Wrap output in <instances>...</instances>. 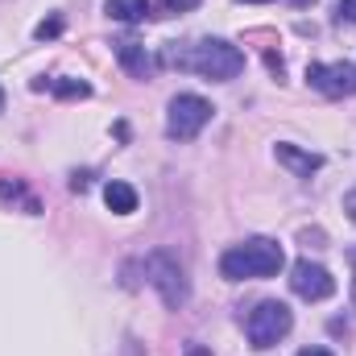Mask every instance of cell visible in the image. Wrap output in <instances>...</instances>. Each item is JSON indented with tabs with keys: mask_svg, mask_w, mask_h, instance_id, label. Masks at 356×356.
I'll return each instance as SVG.
<instances>
[{
	"mask_svg": "<svg viewBox=\"0 0 356 356\" xmlns=\"http://www.w3.org/2000/svg\"><path fill=\"white\" fill-rule=\"evenodd\" d=\"M286 266V253L277 241L269 236H253L245 245H232L224 257H220V273L228 282H245V277H273L277 269Z\"/></svg>",
	"mask_w": 356,
	"mask_h": 356,
	"instance_id": "1",
	"label": "cell"
},
{
	"mask_svg": "<svg viewBox=\"0 0 356 356\" xmlns=\"http://www.w3.org/2000/svg\"><path fill=\"white\" fill-rule=\"evenodd\" d=\"M175 63L182 67V71H195V75L216 79V83L236 79V75L245 71V54H241L232 42H220V38H211V42H195L191 50L175 54Z\"/></svg>",
	"mask_w": 356,
	"mask_h": 356,
	"instance_id": "2",
	"label": "cell"
},
{
	"mask_svg": "<svg viewBox=\"0 0 356 356\" xmlns=\"http://www.w3.org/2000/svg\"><path fill=\"white\" fill-rule=\"evenodd\" d=\"M290 327H294V315H290V307L277 302V298L257 302V307L249 311V319H245V332H249V344H253V348H273L277 340L290 336Z\"/></svg>",
	"mask_w": 356,
	"mask_h": 356,
	"instance_id": "3",
	"label": "cell"
},
{
	"mask_svg": "<svg viewBox=\"0 0 356 356\" xmlns=\"http://www.w3.org/2000/svg\"><path fill=\"white\" fill-rule=\"evenodd\" d=\"M145 277H149V286L162 294V302L175 307V311L186 302V294H191V290H186V273H182V266H178L170 253H149V257H145Z\"/></svg>",
	"mask_w": 356,
	"mask_h": 356,
	"instance_id": "4",
	"label": "cell"
},
{
	"mask_svg": "<svg viewBox=\"0 0 356 356\" xmlns=\"http://www.w3.org/2000/svg\"><path fill=\"white\" fill-rule=\"evenodd\" d=\"M211 120V104L203 95H175L170 99V116H166V133L175 141H191L199 137V129Z\"/></svg>",
	"mask_w": 356,
	"mask_h": 356,
	"instance_id": "5",
	"label": "cell"
},
{
	"mask_svg": "<svg viewBox=\"0 0 356 356\" xmlns=\"http://www.w3.org/2000/svg\"><path fill=\"white\" fill-rule=\"evenodd\" d=\"M290 290H294L298 298H307V302H323V298H332L336 277L323 266H315V261L302 257V261H294V269H290Z\"/></svg>",
	"mask_w": 356,
	"mask_h": 356,
	"instance_id": "6",
	"label": "cell"
},
{
	"mask_svg": "<svg viewBox=\"0 0 356 356\" xmlns=\"http://www.w3.org/2000/svg\"><path fill=\"white\" fill-rule=\"evenodd\" d=\"M307 83L315 91H323V95H332V99L353 95L356 91V67H348V63H311V67H307Z\"/></svg>",
	"mask_w": 356,
	"mask_h": 356,
	"instance_id": "7",
	"label": "cell"
},
{
	"mask_svg": "<svg viewBox=\"0 0 356 356\" xmlns=\"http://www.w3.org/2000/svg\"><path fill=\"white\" fill-rule=\"evenodd\" d=\"M273 158H277L282 166H290V170L307 175V178H311V170H319V166H323V158H315V154H302V149H294L290 141H277V145H273Z\"/></svg>",
	"mask_w": 356,
	"mask_h": 356,
	"instance_id": "8",
	"label": "cell"
},
{
	"mask_svg": "<svg viewBox=\"0 0 356 356\" xmlns=\"http://www.w3.org/2000/svg\"><path fill=\"white\" fill-rule=\"evenodd\" d=\"M104 203L116 211V216H133L137 211V191L129 182H108L104 186Z\"/></svg>",
	"mask_w": 356,
	"mask_h": 356,
	"instance_id": "9",
	"label": "cell"
},
{
	"mask_svg": "<svg viewBox=\"0 0 356 356\" xmlns=\"http://www.w3.org/2000/svg\"><path fill=\"white\" fill-rule=\"evenodd\" d=\"M116 54H120V63H124V71L129 75H137V79H145L149 75V54H145V46H137V42H120L116 46Z\"/></svg>",
	"mask_w": 356,
	"mask_h": 356,
	"instance_id": "10",
	"label": "cell"
},
{
	"mask_svg": "<svg viewBox=\"0 0 356 356\" xmlns=\"http://www.w3.org/2000/svg\"><path fill=\"white\" fill-rule=\"evenodd\" d=\"M112 21H141L149 13V0H108L104 4Z\"/></svg>",
	"mask_w": 356,
	"mask_h": 356,
	"instance_id": "11",
	"label": "cell"
},
{
	"mask_svg": "<svg viewBox=\"0 0 356 356\" xmlns=\"http://www.w3.org/2000/svg\"><path fill=\"white\" fill-rule=\"evenodd\" d=\"M54 91L63 95V99H71V95H88V83H79V79H63V83H54Z\"/></svg>",
	"mask_w": 356,
	"mask_h": 356,
	"instance_id": "12",
	"label": "cell"
},
{
	"mask_svg": "<svg viewBox=\"0 0 356 356\" xmlns=\"http://www.w3.org/2000/svg\"><path fill=\"white\" fill-rule=\"evenodd\" d=\"M33 33H38L42 42H46V38H58V33H63V17H50V21H42Z\"/></svg>",
	"mask_w": 356,
	"mask_h": 356,
	"instance_id": "13",
	"label": "cell"
},
{
	"mask_svg": "<svg viewBox=\"0 0 356 356\" xmlns=\"http://www.w3.org/2000/svg\"><path fill=\"white\" fill-rule=\"evenodd\" d=\"M340 17H344V21H353V25H356V0H340Z\"/></svg>",
	"mask_w": 356,
	"mask_h": 356,
	"instance_id": "14",
	"label": "cell"
},
{
	"mask_svg": "<svg viewBox=\"0 0 356 356\" xmlns=\"http://www.w3.org/2000/svg\"><path fill=\"white\" fill-rule=\"evenodd\" d=\"M199 0H166V8H195Z\"/></svg>",
	"mask_w": 356,
	"mask_h": 356,
	"instance_id": "15",
	"label": "cell"
},
{
	"mask_svg": "<svg viewBox=\"0 0 356 356\" xmlns=\"http://www.w3.org/2000/svg\"><path fill=\"white\" fill-rule=\"evenodd\" d=\"M298 356H332V353H327V348H302Z\"/></svg>",
	"mask_w": 356,
	"mask_h": 356,
	"instance_id": "16",
	"label": "cell"
},
{
	"mask_svg": "<svg viewBox=\"0 0 356 356\" xmlns=\"http://www.w3.org/2000/svg\"><path fill=\"white\" fill-rule=\"evenodd\" d=\"M353 311H356V277H353Z\"/></svg>",
	"mask_w": 356,
	"mask_h": 356,
	"instance_id": "17",
	"label": "cell"
},
{
	"mask_svg": "<svg viewBox=\"0 0 356 356\" xmlns=\"http://www.w3.org/2000/svg\"><path fill=\"white\" fill-rule=\"evenodd\" d=\"M249 4H266V0H249Z\"/></svg>",
	"mask_w": 356,
	"mask_h": 356,
	"instance_id": "18",
	"label": "cell"
},
{
	"mask_svg": "<svg viewBox=\"0 0 356 356\" xmlns=\"http://www.w3.org/2000/svg\"><path fill=\"white\" fill-rule=\"evenodd\" d=\"M0 104H4V91H0Z\"/></svg>",
	"mask_w": 356,
	"mask_h": 356,
	"instance_id": "19",
	"label": "cell"
}]
</instances>
